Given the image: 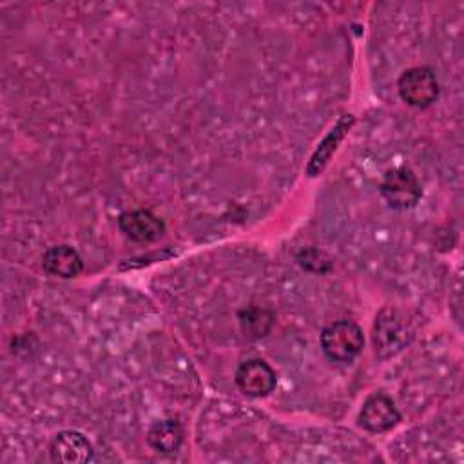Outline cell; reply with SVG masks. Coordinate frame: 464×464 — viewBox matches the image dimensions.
Masks as SVG:
<instances>
[{
    "label": "cell",
    "mask_w": 464,
    "mask_h": 464,
    "mask_svg": "<svg viewBox=\"0 0 464 464\" xmlns=\"http://www.w3.org/2000/svg\"><path fill=\"white\" fill-rule=\"evenodd\" d=\"M364 344L362 330L352 321H335L321 334L323 352L337 362L353 361Z\"/></svg>",
    "instance_id": "6da1fadb"
},
{
    "label": "cell",
    "mask_w": 464,
    "mask_h": 464,
    "mask_svg": "<svg viewBox=\"0 0 464 464\" xmlns=\"http://www.w3.org/2000/svg\"><path fill=\"white\" fill-rule=\"evenodd\" d=\"M118 225L127 237L140 241V243L156 241L165 232L163 221L156 214H152L150 210H145V208L123 212L118 219Z\"/></svg>",
    "instance_id": "52a82bcc"
},
{
    "label": "cell",
    "mask_w": 464,
    "mask_h": 464,
    "mask_svg": "<svg viewBox=\"0 0 464 464\" xmlns=\"http://www.w3.org/2000/svg\"><path fill=\"white\" fill-rule=\"evenodd\" d=\"M51 459L62 464H80L87 462L92 457L91 442L78 431H62L58 433L51 446Z\"/></svg>",
    "instance_id": "ba28073f"
},
{
    "label": "cell",
    "mask_w": 464,
    "mask_h": 464,
    "mask_svg": "<svg viewBox=\"0 0 464 464\" xmlns=\"http://www.w3.org/2000/svg\"><path fill=\"white\" fill-rule=\"evenodd\" d=\"M372 339L375 352L381 357H390L401 352L410 343L411 330L408 326V321L397 310L386 308L375 317Z\"/></svg>",
    "instance_id": "7a4b0ae2"
},
{
    "label": "cell",
    "mask_w": 464,
    "mask_h": 464,
    "mask_svg": "<svg viewBox=\"0 0 464 464\" xmlns=\"http://www.w3.org/2000/svg\"><path fill=\"white\" fill-rule=\"evenodd\" d=\"M183 428L176 419L156 420L147 433V442L160 453H172L181 446Z\"/></svg>",
    "instance_id": "8fae6325"
},
{
    "label": "cell",
    "mask_w": 464,
    "mask_h": 464,
    "mask_svg": "<svg viewBox=\"0 0 464 464\" xmlns=\"http://www.w3.org/2000/svg\"><path fill=\"white\" fill-rule=\"evenodd\" d=\"M420 192L422 190L417 176L406 167L388 170L381 183V194L393 208L413 207L420 199Z\"/></svg>",
    "instance_id": "277c9868"
},
{
    "label": "cell",
    "mask_w": 464,
    "mask_h": 464,
    "mask_svg": "<svg viewBox=\"0 0 464 464\" xmlns=\"http://www.w3.org/2000/svg\"><path fill=\"white\" fill-rule=\"evenodd\" d=\"M42 265H44V270L49 276L63 277V279L76 277L82 272V268H83L80 254L72 246H67V245L51 246L44 254Z\"/></svg>",
    "instance_id": "30bf717a"
},
{
    "label": "cell",
    "mask_w": 464,
    "mask_h": 464,
    "mask_svg": "<svg viewBox=\"0 0 464 464\" xmlns=\"http://www.w3.org/2000/svg\"><path fill=\"white\" fill-rule=\"evenodd\" d=\"M355 118L353 114H343L337 123L332 127V130L323 138V141L319 143L317 150L312 154L310 163L306 167L308 176H317L328 163V160L332 158V154L335 152L337 145L343 141V138L346 136V132L350 130V127L353 125Z\"/></svg>",
    "instance_id": "9c48e42d"
},
{
    "label": "cell",
    "mask_w": 464,
    "mask_h": 464,
    "mask_svg": "<svg viewBox=\"0 0 464 464\" xmlns=\"http://www.w3.org/2000/svg\"><path fill=\"white\" fill-rule=\"evenodd\" d=\"M399 420H401L399 410L395 408L393 401L384 393L370 395L359 411V424L372 433L388 431Z\"/></svg>",
    "instance_id": "5b68a950"
},
{
    "label": "cell",
    "mask_w": 464,
    "mask_h": 464,
    "mask_svg": "<svg viewBox=\"0 0 464 464\" xmlns=\"http://www.w3.org/2000/svg\"><path fill=\"white\" fill-rule=\"evenodd\" d=\"M399 94L411 107H428L439 94V83L430 67H411L399 78Z\"/></svg>",
    "instance_id": "3957f363"
},
{
    "label": "cell",
    "mask_w": 464,
    "mask_h": 464,
    "mask_svg": "<svg viewBox=\"0 0 464 464\" xmlns=\"http://www.w3.org/2000/svg\"><path fill=\"white\" fill-rule=\"evenodd\" d=\"M276 372L261 359H250L239 364L236 372V384L245 395L265 397L276 388Z\"/></svg>",
    "instance_id": "8992f818"
}]
</instances>
